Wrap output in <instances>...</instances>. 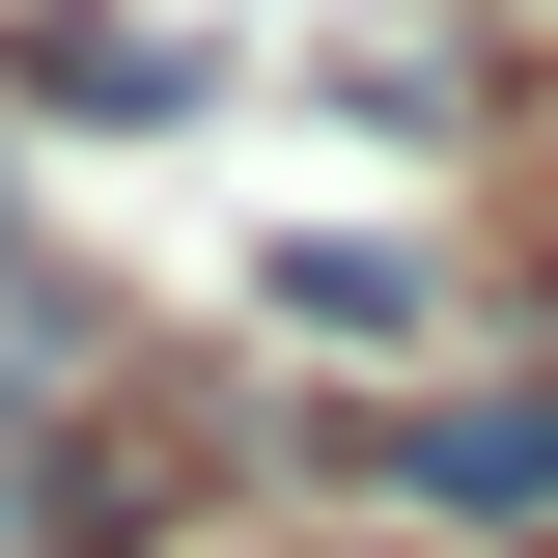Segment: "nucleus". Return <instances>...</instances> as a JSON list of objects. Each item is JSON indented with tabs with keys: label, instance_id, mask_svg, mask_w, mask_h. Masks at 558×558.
Here are the masks:
<instances>
[{
	"label": "nucleus",
	"instance_id": "f257e3e1",
	"mask_svg": "<svg viewBox=\"0 0 558 558\" xmlns=\"http://www.w3.org/2000/svg\"><path fill=\"white\" fill-rule=\"evenodd\" d=\"M307 475L391 502V531H447V558H558V336H531V363H418V391L307 418Z\"/></svg>",
	"mask_w": 558,
	"mask_h": 558
},
{
	"label": "nucleus",
	"instance_id": "f03ea898",
	"mask_svg": "<svg viewBox=\"0 0 558 558\" xmlns=\"http://www.w3.org/2000/svg\"><path fill=\"white\" fill-rule=\"evenodd\" d=\"M307 336H447V252H279Z\"/></svg>",
	"mask_w": 558,
	"mask_h": 558
},
{
	"label": "nucleus",
	"instance_id": "7ed1b4c3",
	"mask_svg": "<svg viewBox=\"0 0 558 558\" xmlns=\"http://www.w3.org/2000/svg\"><path fill=\"white\" fill-rule=\"evenodd\" d=\"M336 558H447V531H391V502H363V531H336Z\"/></svg>",
	"mask_w": 558,
	"mask_h": 558
},
{
	"label": "nucleus",
	"instance_id": "20e7f679",
	"mask_svg": "<svg viewBox=\"0 0 558 558\" xmlns=\"http://www.w3.org/2000/svg\"><path fill=\"white\" fill-rule=\"evenodd\" d=\"M0 558H28V502H0Z\"/></svg>",
	"mask_w": 558,
	"mask_h": 558
}]
</instances>
